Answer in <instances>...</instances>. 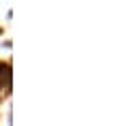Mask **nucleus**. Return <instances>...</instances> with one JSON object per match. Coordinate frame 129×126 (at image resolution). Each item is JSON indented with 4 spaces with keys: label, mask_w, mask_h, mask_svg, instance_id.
Returning <instances> with one entry per match:
<instances>
[{
    "label": "nucleus",
    "mask_w": 129,
    "mask_h": 126,
    "mask_svg": "<svg viewBox=\"0 0 129 126\" xmlns=\"http://www.w3.org/2000/svg\"><path fill=\"white\" fill-rule=\"evenodd\" d=\"M5 86L11 88V64L9 62H0V90Z\"/></svg>",
    "instance_id": "nucleus-1"
}]
</instances>
